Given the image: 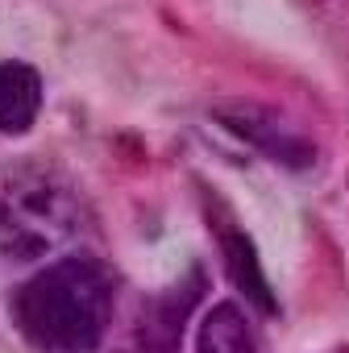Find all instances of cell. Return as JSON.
Masks as SVG:
<instances>
[{
  "label": "cell",
  "instance_id": "6da1fadb",
  "mask_svg": "<svg viewBox=\"0 0 349 353\" xmlns=\"http://www.w3.org/2000/svg\"><path fill=\"white\" fill-rule=\"evenodd\" d=\"M112 316L108 270L92 258L42 266L13 299L17 328L50 353H88L100 345Z\"/></svg>",
  "mask_w": 349,
  "mask_h": 353
},
{
  "label": "cell",
  "instance_id": "7a4b0ae2",
  "mask_svg": "<svg viewBox=\"0 0 349 353\" xmlns=\"http://www.w3.org/2000/svg\"><path fill=\"white\" fill-rule=\"evenodd\" d=\"M67 200H59L50 188H21L0 208V245L13 258H34L67 233Z\"/></svg>",
  "mask_w": 349,
  "mask_h": 353
},
{
  "label": "cell",
  "instance_id": "3957f363",
  "mask_svg": "<svg viewBox=\"0 0 349 353\" xmlns=\"http://www.w3.org/2000/svg\"><path fill=\"white\" fill-rule=\"evenodd\" d=\"M217 121L229 125L241 141L258 145L262 154L279 158V162L291 166V170H303V166H312V158H316L312 141H308L299 129H291L275 108H262V104H225V108H217Z\"/></svg>",
  "mask_w": 349,
  "mask_h": 353
},
{
  "label": "cell",
  "instance_id": "277c9868",
  "mask_svg": "<svg viewBox=\"0 0 349 353\" xmlns=\"http://www.w3.org/2000/svg\"><path fill=\"white\" fill-rule=\"evenodd\" d=\"M204 287L200 274H192L188 283H179L174 291L158 295L146 303L141 312V324H137V341L146 353H174V345H179V332L192 316V303H196V291Z\"/></svg>",
  "mask_w": 349,
  "mask_h": 353
},
{
  "label": "cell",
  "instance_id": "5b68a950",
  "mask_svg": "<svg viewBox=\"0 0 349 353\" xmlns=\"http://www.w3.org/2000/svg\"><path fill=\"white\" fill-rule=\"evenodd\" d=\"M42 108V75L30 63H0V133H26Z\"/></svg>",
  "mask_w": 349,
  "mask_h": 353
},
{
  "label": "cell",
  "instance_id": "8992f818",
  "mask_svg": "<svg viewBox=\"0 0 349 353\" xmlns=\"http://www.w3.org/2000/svg\"><path fill=\"white\" fill-rule=\"evenodd\" d=\"M221 254H225V266H229V279L237 283V291L262 307V312H275V295H270V283L262 274V262H258V250L250 245V237L237 229V225H225L221 229Z\"/></svg>",
  "mask_w": 349,
  "mask_h": 353
},
{
  "label": "cell",
  "instance_id": "52a82bcc",
  "mask_svg": "<svg viewBox=\"0 0 349 353\" xmlns=\"http://www.w3.org/2000/svg\"><path fill=\"white\" fill-rule=\"evenodd\" d=\"M196 353H258L246 312L237 303H229V299L217 303L204 316L200 332H196Z\"/></svg>",
  "mask_w": 349,
  "mask_h": 353
}]
</instances>
